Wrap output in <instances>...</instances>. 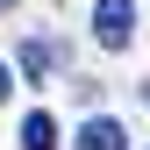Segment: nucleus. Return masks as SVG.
Masks as SVG:
<instances>
[{
	"label": "nucleus",
	"instance_id": "1",
	"mask_svg": "<svg viewBox=\"0 0 150 150\" xmlns=\"http://www.w3.org/2000/svg\"><path fill=\"white\" fill-rule=\"evenodd\" d=\"M129 29H136V0H100V7H93V36H100V50H122Z\"/></svg>",
	"mask_w": 150,
	"mask_h": 150
},
{
	"label": "nucleus",
	"instance_id": "2",
	"mask_svg": "<svg viewBox=\"0 0 150 150\" xmlns=\"http://www.w3.org/2000/svg\"><path fill=\"white\" fill-rule=\"evenodd\" d=\"M79 150H129V129L107 122V115H93V122L79 129Z\"/></svg>",
	"mask_w": 150,
	"mask_h": 150
},
{
	"label": "nucleus",
	"instance_id": "3",
	"mask_svg": "<svg viewBox=\"0 0 150 150\" xmlns=\"http://www.w3.org/2000/svg\"><path fill=\"white\" fill-rule=\"evenodd\" d=\"M22 150H57V122H50V115H29L22 122Z\"/></svg>",
	"mask_w": 150,
	"mask_h": 150
},
{
	"label": "nucleus",
	"instance_id": "4",
	"mask_svg": "<svg viewBox=\"0 0 150 150\" xmlns=\"http://www.w3.org/2000/svg\"><path fill=\"white\" fill-rule=\"evenodd\" d=\"M22 71L43 79V71H50V43H22Z\"/></svg>",
	"mask_w": 150,
	"mask_h": 150
},
{
	"label": "nucleus",
	"instance_id": "5",
	"mask_svg": "<svg viewBox=\"0 0 150 150\" xmlns=\"http://www.w3.org/2000/svg\"><path fill=\"white\" fill-rule=\"evenodd\" d=\"M7 86H14V71H7V64H0V100H7Z\"/></svg>",
	"mask_w": 150,
	"mask_h": 150
}]
</instances>
